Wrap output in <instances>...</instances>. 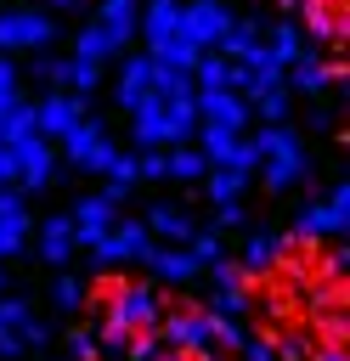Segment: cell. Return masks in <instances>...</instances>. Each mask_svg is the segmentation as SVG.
Returning <instances> with one entry per match:
<instances>
[{
    "label": "cell",
    "instance_id": "obj_1",
    "mask_svg": "<svg viewBox=\"0 0 350 361\" xmlns=\"http://www.w3.org/2000/svg\"><path fill=\"white\" fill-rule=\"evenodd\" d=\"M192 28H198V34H209V28H220V11H209V6H198V11H192Z\"/></svg>",
    "mask_w": 350,
    "mask_h": 361
}]
</instances>
